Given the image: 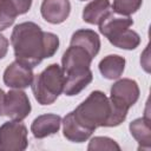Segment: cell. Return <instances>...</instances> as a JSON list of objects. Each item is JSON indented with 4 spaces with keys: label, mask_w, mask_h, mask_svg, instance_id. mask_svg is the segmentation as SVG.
Here are the masks:
<instances>
[{
    "label": "cell",
    "mask_w": 151,
    "mask_h": 151,
    "mask_svg": "<svg viewBox=\"0 0 151 151\" xmlns=\"http://www.w3.org/2000/svg\"><path fill=\"white\" fill-rule=\"evenodd\" d=\"M11 44L15 60L34 68L44 59L53 57L60 42L57 34L42 31L33 21H24L14 26Z\"/></svg>",
    "instance_id": "6da1fadb"
},
{
    "label": "cell",
    "mask_w": 151,
    "mask_h": 151,
    "mask_svg": "<svg viewBox=\"0 0 151 151\" xmlns=\"http://www.w3.org/2000/svg\"><path fill=\"white\" fill-rule=\"evenodd\" d=\"M76 120L85 129L94 132L97 127H114L120 125L127 112L113 106L103 91H92L88 97L72 111Z\"/></svg>",
    "instance_id": "7a4b0ae2"
},
{
    "label": "cell",
    "mask_w": 151,
    "mask_h": 151,
    "mask_svg": "<svg viewBox=\"0 0 151 151\" xmlns=\"http://www.w3.org/2000/svg\"><path fill=\"white\" fill-rule=\"evenodd\" d=\"M93 58L83 47L70 45L61 58V70L64 72L65 83L63 92L67 97L79 94L93 79L90 68Z\"/></svg>",
    "instance_id": "3957f363"
},
{
    "label": "cell",
    "mask_w": 151,
    "mask_h": 151,
    "mask_svg": "<svg viewBox=\"0 0 151 151\" xmlns=\"http://www.w3.org/2000/svg\"><path fill=\"white\" fill-rule=\"evenodd\" d=\"M132 25L133 20L130 17L118 15L112 12L99 25V32L114 47L131 51L140 44L139 34L130 28Z\"/></svg>",
    "instance_id": "277c9868"
},
{
    "label": "cell",
    "mask_w": 151,
    "mask_h": 151,
    "mask_svg": "<svg viewBox=\"0 0 151 151\" xmlns=\"http://www.w3.org/2000/svg\"><path fill=\"white\" fill-rule=\"evenodd\" d=\"M64 83L65 77L61 66L51 64L39 74L34 76L31 88L40 105H51L63 93Z\"/></svg>",
    "instance_id": "5b68a950"
},
{
    "label": "cell",
    "mask_w": 151,
    "mask_h": 151,
    "mask_svg": "<svg viewBox=\"0 0 151 151\" xmlns=\"http://www.w3.org/2000/svg\"><path fill=\"white\" fill-rule=\"evenodd\" d=\"M27 127L20 120H9L0 125V150L24 151L28 146Z\"/></svg>",
    "instance_id": "8992f818"
},
{
    "label": "cell",
    "mask_w": 151,
    "mask_h": 151,
    "mask_svg": "<svg viewBox=\"0 0 151 151\" xmlns=\"http://www.w3.org/2000/svg\"><path fill=\"white\" fill-rule=\"evenodd\" d=\"M140 90L136 80L130 78L118 79L110 88V100L114 107L120 111L129 112L139 99Z\"/></svg>",
    "instance_id": "52a82bcc"
},
{
    "label": "cell",
    "mask_w": 151,
    "mask_h": 151,
    "mask_svg": "<svg viewBox=\"0 0 151 151\" xmlns=\"http://www.w3.org/2000/svg\"><path fill=\"white\" fill-rule=\"evenodd\" d=\"M32 106L26 92L20 88H12L6 93L4 113L12 120L22 122L31 113Z\"/></svg>",
    "instance_id": "ba28073f"
},
{
    "label": "cell",
    "mask_w": 151,
    "mask_h": 151,
    "mask_svg": "<svg viewBox=\"0 0 151 151\" xmlns=\"http://www.w3.org/2000/svg\"><path fill=\"white\" fill-rule=\"evenodd\" d=\"M34 78L33 68L14 60L4 71V84L9 88H26L31 86Z\"/></svg>",
    "instance_id": "9c48e42d"
},
{
    "label": "cell",
    "mask_w": 151,
    "mask_h": 151,
    "mask_svg": "<svg viewBox=\"0 0 151 151\" xmlns=\"http://www.w3.org/2000/svg\"><path fill=\"white\" fill-rule=\"evenodd\" d=\"M41 17L52 25L64 22L71 13L70 0H42L40 6Z\"/></svg>",
    "instance_id": "30bf717a"
},
{
    "label": "cell",
    "mask_w": 151,
    "mask_h": 151,
    "mask_svg": "<svg viewBox=\"0 0 151 151\" xmlns=\"http://www.w3.org/2000/svg\"><path fill=\"white\" fill-rule=\"evenodd\" d=\"M61 126V117L55 113L40 114L31 124V132L37 139H42L55 134Z\"/></svg>",
    "instance_id": "8fae6325"
},
{
    "label": "cell",
    "mask_w": 151,
    "mask_h": 151,
    "mask_svg": "<svg viewBox=\"0 0 151 151\" xmlns=\"http://www.w3.org/2000/svg\"><path fill=\"white\" fill-rule=\"evenodd\" d=\"M112 13L110 0H91L83 9V20L90 25H100Z\"/></svg>",
    "instance_id": "7c38bea8"
},
{
    "label": "cell",
    "mask_w": 151,
    "mask_h": 151,
    "mask_svg": "<svg viewBox=\"0 0 151 151\" xmlns=\"http://www.w3.org/2000/svg\"><path fill=\"white\" fill-rule=\"evenodd\" d=\"M70 45H77L85 48L91 54V57L94 58L100 50V38L93 29L80 28L72 34Z\"/></svg>",
    "instance_id": "4fadbf2b"
},
{
    "label": "cell",
    "mask_w": 151,
    "mask_h": 151,
    "mask_svg": "<svg viewBox=\"0 0 151 151\" xmlns=\"http://www.w3.org/2000/svg\"><path fill=\"white\" fill-rule=\"evenodd\" d=\"M61 124H63V134H64V137L67 140L72 142V143H84L93 133L90 130L83 127L76 120L72 111L68 112L64 117V119L61 120Z\"/></svg>",
    "instance_id": "5bb4252c"
},
{
    "label": "cell",
    "mask_w": 151,
    "mask_h": 151,
    "mask_svg": "<svg viewBox=\"0 0 151 151\" xmlns=\"http://www.w3.org/2000/svg\"><path fill=\"white\" fill-rule=\"evenodd\" d=\"M126 60L124 57L118 54H109L104 57L98 65L100 74L109 80L119 79L125 70Z\"/></svg>",
    "instance_id": "9a60e30c"
},
{
    "label": "cell",
    "mask_w": 151,
    "mask_h": 151,
    "mask_svg": "<svg viewBox=\"0 0 151 151\" xmlns=\"http://www.w3.org/2000/svg\"><path fill=\"white\" fill-rule=\"evenodd\" d=\"M131 136L139 144L138 149L150 150L151 146V129L149 117H140L132 120L129 125Z\"/></svg>",
    "instance_id": "2e32d148"
},
{
    "label": "cell",
    "mask_w": 151,
    "mask_h": 151,
    "mask_svg": "<svg viewBox=\"0 0 151 151\" xmlns=\"http://www.w3.org/2000/svg\"><path fill=\"white\" fill-rule=\"evenodd\" d=\"M18 15L17 9L9 0H0V32L12 26Z\"/></svg>",
    "instance_id": "e0dca14e"
},
{
    "label": "cell",
    "mask_w": 151,
    "mask_h": 151,
    "mask_svg": "<svg viewBox=\"0 0 151 151\" xmlns=\"http://www.w3.org/2000/svg\"><path fill=\"white\" fill-rule=\"evenodd\" d=\"M143 0H113L111 5L112 12L118 15L130 17L142 7Z\"/></svg>",
    "instance_id": "ac0fdd59"
},
{
    "label": "cell",
    "mask_w": 151,
    "mask_h": 151,
    "mask_svg": "<svg viewBox=\"0 0 151 151\" xmlns=\"http://www.w3.org/2000/svg\"><path fill=\"white\" fill-rule=\"evenodd\" d=\"M88 151H94V150H110V151H120V146L117 144L116 140H113L110 137H101V136H97L93 137L87 146Z\"/></svg>",
    "instance_id": "d6986e66"
},
{
    "label": "cell",
    "mask_w": 151,
    "mask_h": 151,
    "mask_svg": "<svg viewBox=\"0 0 151 151\" xmlns=\"http://www.w3.org/2000/svg\"><path fill=\"white\" fill-rule=\"evenodd\" d=\"M9 1L14 6V8L17 9L19 15L27 13L32 6V0H9Z\"/></svg>",
    "instance_id": "ffe728a7"
},
{
    "label": "cell",
    "mask_w": 151,
    "mask_h": 151,
    "mask_svg": "<svg viewBox=\"0 0 151 151\" xmlns=\"http://www.w3.org/2000/svg\"><path fill=\"white\" fill-rule=\"evenodd\" d=\"M8 46H9V41L8 39L0 33V60L4 59L8 52Z\"/></svg>",
    "instance_id": "44dd1931"
},
{
    "label": "cell",
    "mask_w": 151,
    "mask_h": 151,
    "mask_svg": "<svg viewBox=\"0 0 151 151\" xmlns=\"http://www.w3.org/2000/svg\"><path fill=\"white\" fill-rule=\"evenodd\" d=\"M5 97H6V93L4 92V90H2V88H0V116H5V113H4Z\"/></svg>",
    "instance_id": "7402d4cb"
},
{
    "label": "cell",
    "mask_w": 151,
    "mask_h": 151,
    "mask_svg": "<svg viewBox=\"0 0 151 151\" xmlns=\"http://www.w3.org/2000/svg\"><path fill=\"white\" fill-rule=\"evenodd\" d=\"M79 1H87V0H79Z\"/></svg>",
    "instance_id": "603a6c76"
}]
</instances>
